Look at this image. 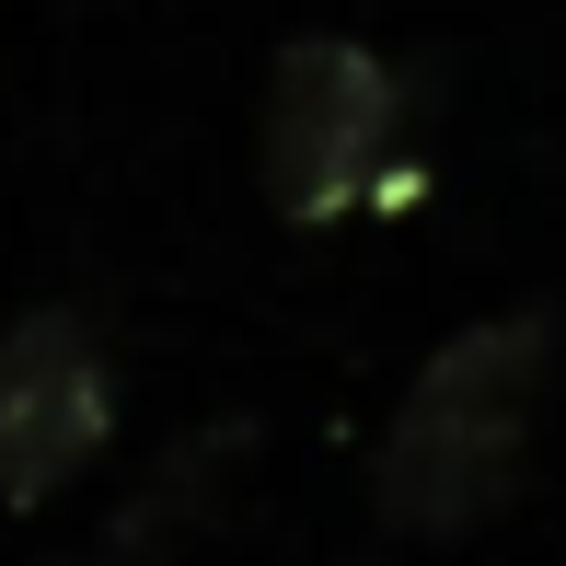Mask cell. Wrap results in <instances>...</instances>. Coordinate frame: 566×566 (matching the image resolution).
I'll return each mask as SVG.
<instances>
[{"mask_svg":"<svg viewBox=\"0 0 566 566\" xmlns=\"http://www.w3.org/2000/svg\"><path fill=\"white\" fill-rule=\"evenodd\" d=\"M544 381H555V313H497L462 324V336L417 370V394L381 428V521L451 544V532L497 521L521 497L532 428H544Z\"/></svg>","mask_w":566,"mask_h":566,"instance_id":"cell-1","label":"cell"},{"mask_svg":"<svg viewBox=\"0 0 566 566\" xmlns=\"http://www.w3.org/2000/svg\"><path fill=\"white\" fill-rule=\"evenodd\" d=\"M394 70L370 59L358 35H301L290 59H277L266 82V197L277 220H347L381 197V174H394Z\"/></svg>","mask_w":566,"mask_h":566,"instance_id":"cell-2","label":"cell"},{"mask_svg":"<svg viewBox=\"0 0 566 566\" xmlns=\"http://www.w3.org/2000/svg\"><path fill=\"white\" fill-rule=\"evenodd\" d=\"M116 428V370L82 313H23L0 336V509L59 497Z\"/></svg>","mask_w":566,"mask_h":566,"instance_id":"cell-3","label":"cell"},{"mask_svg":"<svg viewBox=\"0 0 566 566\" xmlns=\"http://www.w3.org/2000/svg\"><path fill=\"white\" fill-rule=\"evenodd\" d=\"M231 462H243V428H220V440H186V451L163 462V485H150V497L127 509L105 544H93V566H150L186 521H209V509H220V474H231Z\"/></svg>","mask_w":566,"mask_h":566,"instance_id":"cell-4","label":"cell"}]
</instances>
